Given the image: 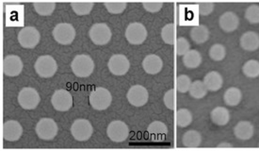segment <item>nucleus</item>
<instances>
[{
  "label": "nucleus",
  "mask_w": 259,
  "mask_h": 151,
  "mask_svg": "<svg viewBox=\"0 0 259 151\" xmlns=\"http://www.w3.org/2000/svg\"><path fill=\"white\" fill-rule=\"evenodd\" d=\"M95 62L89 55H77L72 64L71 68L73 73L78 77H88L92 75L95 70Z\"/></svg>",
  "instance_id": "nucleus-1"
},
{
  "label": "nucleus",
  "mask_w": 259,
  "mask_h": 151,
  "mask_svg": "<svg viewBox=\"0 0 259 151\" xmlns=\"http://www.w3.org/2000/svg\"><path fill=\"white\" fill-rule=\"evenodd\" d=\"M90 104L97 111H104L110 106L112 102V96L108 89L104 87L96 88L89 97Z\"/></svg>",
  "instance_id": "nucleus-2"
},
{
  "label": "nucleus",
  "mask_w": 259,
  "mask_h": 151,
  "mask_svg": "<svg viewBox=\"0 0 259 151\" xmlns=\"http://www.w3.org/2000/svg\"><path fill=\"white\" fill-rule=\"evenodd\" d=\"M35 71L38 75L44 78L52 77L58 71V64L50 55H43L37 59L34 65Z\"/></svg>",
  "instance_id": "nucleus-3"
},
{
  "label": "nucleus",
  "mask_w": 259,
  "mask_h": 151,
  "mask_svg": "<svg viewBox=\"0 0 259 151\" xmlns=\"http://www.w3.org/2000/svg\"><path fill=\"white\" fill-rule=\"evenodd\" d=\"M89 36L95 44L104 45L110 41L112 33L106 23H97L90 29Z\"/></svg>",
  "instance_id": "nucleus-4"
},
{
  "label": "nucleus",
  "mask_w": 259,
  "mask_h": 151,
  "mask_svg": "<svg viewBox=\"0 0 259 151\" xmlns=\"http://www.w3.org/2000/svg\"><path fill=\"white\" fill-rule=\"evenodd\" d=\"M53 37L56 42L61 44H70L76 38V30L72 24L60 23L53 30Z\"/></svg>",
  "instance_id": "nucleus-5"
},
{
  "label": "nucleus",
  "mask_w": 259,
  "mask_h": 151,
  "mask_svg": "<svg viewBox=\"0 0 259 151\" xmlns=\"http://www.w3.org/2000/svg\"><path fill=\"white\" fill-rule=\"evenodd\" d=\"M36 133L42 140H53L58 134V125L54 119L44 118L40 119L36 125Z\"/></svg>",
  "instance_id": "nucleus-6"
},
{
  "label": "nucleus",
  "mask_w": 259,
  "mask_h": 151,
  "mask_svg": "<svg viewBox=\"0 0 259 151\" xmlns=\"http://www.w3.org/2000/svg\"><path fill=\"white\" fill-rule=\"evenodd\" d=\"M18 103L25 110H34L39 105L41 98L36 89L32 87H25L18 94Z\"/></svg>",
  "instance_id": "nucleus-7"
},
{
  "label": "nucleus",
  "mask_w": 259,
  "mask_h": 151,
  "mask_svg": "<svg viewBox=\"0 0 259 151\" xmlns=\"http://www.w3.org/2000/svg\"><path fill=\"white\" fill-rule=\"evenodd\" d=\"M94 133V128L87 119H76L71 127L72 136L79 142L89 140Z\"/></svg>",
  "instance_id": "nucleus-8"
},
{
  "label": "nucleus",
  "mask_w": 259,
  "mask_h": 151,
  "mask_svg": "<svg viewBox=\"0 0 259 151\" xmlns=\"http://www.w3.org/2000/svg\"><path fill=\"white\" fill-rule=\"evenodd\" d=\"M147 30L145 26L139 22H133L126 31V38L129 41V43L134 45H138L144 43V41L147 38Z\"/></svg>",
  "instance_id": "nucleus-9"
},
{
  "label": "nucleus",
  "mask_w": 259,
  "mask_h": 151,
  "mask_svg": "<svg viewBox=\"0 0 259 151\" xmlns=\"http://www.w3.org/2000/svg\"><path fill=\"white\" fill-rule=\"evenodd\" d=\"M107 135L110 140L121 143L128 139L130 135V129L124 121L114 120L108 124Z\"/></svg>",
  "instance_id": "nucleus-10"
},
{
  "label": "nucleus",
  "mask_w": 259,
  "mask_h": 151,
  "mask_svg": "<svg viewBox=\"0 0 259 151\" xmlns=\"http://www.w3.org/2000/svg\"><path fill=\"white\" fill-rule=\"evenodd\" d=\"M41 40V34L34 27H25L18 33V42L24 48H34Z\"/></svg>",
  "instance_id": "nucleus-11"
},
{
  "label": "nucleus",
  "mask_w": 259,
  "mask_h": 151,
  "mask_svg": "<svg viewBox=\"0 0 259 151\" xmlns=\"http://www.w3.org/2000/svg\"><path fill=\"white\" fill-rule=\"evenodd\" d=\"M51 103L55 110L59 112H67L73 107V97L69 91L60 89L53 94Z\"/></svg>",
  "instance_id": "nucleus-12"
},
{
  "label": "nucleus",
  "mask_w": 259,
  "mask_h": 151,
  "mask_svg": "<svg viewBox=\"0 0 259 151\" xmlns=\"http://www.w3.org/2000/svg\"><path fill=\"white\" fill-rule=\"evenodd\" d=\"M127 98L130 104L135 107L144 106L149 99V94L147 89L142 85H134L130 87Z\"/></svg>",
  "instance_id": "nucleus-13"
},
{
  "label": "nucleus",
  "mask_w": 259,
  "mask_h": 151,
  "mask_svg": "<svg viewBox=\"0 0 259 151\" xmlns=\"http://www.w3.org/2000/svg\"><path fill=\"white\" fill-rule=\"evenodd\" d=\"M109 71L115 76L126 75L130 68V60L127 56L115 54L110 57L108 63Z\"/></svg>",
  "instance_id": "nucleus-14"
},
{
  "label": "nucleus",
  "mask_w": 259,
  "mask_h": 151,
  "mask_svg": "<svg viewBox=\"0 0 259 151\" xmlns=\"http://www.w3.org/2000/svg\"><path fill=\"white\" fill-rule=\"evenodd\" d=\"M23 70V62L17 55H9L3 61V72L8 76H17Z\"/></svg>",
  "instance_id": "nucleus-15"
},
{
  "label": "nucleus",
  "mask_w": 259,
  "mask_h": 151,
  "mask_svg": "<svg viewBox=\"0 0 259 151\" xmlns=\"http://www.w3.org/2000/svg\"><path fill=\"white\" fill-rule=\"evenodd\" d=\"M23 128L21 124L16 120L6 121L3 125V137L6 141L15 142L21 138Z\"/></svg>",
  "instance_id": "nucleus-16"
},
{
  "label": "nucleus",
  "mask_w": 259,
  "mask_h": 151,
  "mask_svg": "<svg viewBox=\"0 0 259 151\" xmlns=\"http://www.w3.org/2000/svg\"><path fill=\"white\" fill-rule=\"evenodd\" d=\"M219 26L225 33L235 32L239 26V18L234 11H226L219 19Z\"/></svg>",
  "instance_id": "nucleus-17"
},
{
  "label": "nucleus",
  "mask_w": 259,
  "mask_h": 151,
  "mask_svg": "<svg viewBox=\"0 0 259 151\" xmlns=\"http://www.w3.org/2000/svg\"><path fill=\"white\" fill-rule=\"evenodd\" d=\"M142 68L147 74L150 75L159 74L163 68V61L158 55H147L142 61Z\"/></svg>",
  "instance_id": "nucleus-18"
},
{
  "label": "nucleus",
  "mask_w": 259,
  "mask_h": 151,
  "mask_svg": "<svg viewBox=\"0 0 259 151\" xmlns=\"http://www.w3.org/2000/svg\"><path fill=\"white\" fill-rule=\"evenodd\" d=\"M239 44L245 51L253 52L259 48V34L256 32L249 31L243 33L239 39Z\"/></svg>",
  "instance_id": "nucleus-19"
},
{
  "label": "nucleus",
  "mask_w": 259,
  "mask_h": 151,
  "mask_svg": "<svg viewBox=\"0 0 259 151\" xmlns=\"http://www.w3.org/2000/svg\"><path fill=\"white\" fill-rule=\"evenodd\" d=\"M255 133V127L250 121H239L234 128V135L238 140L248 141Z\"/></svg>",
  "instance_id": "nucleus-20"
},
{
  "label": "nucleus",
  "mask_w": 259,
  "mask_h": 151,
  "mask_svg": "<svg viewBox=\"0 0 259 151\" xmlns=\"http://www.w3.org/2000/svg\"><path fill=\"white\" fill-rule=\"evenodd\" d=\"M147 132L150 136L152 141L155 142H162L165 139L166 135L168 134V128L162 121H154L148 126Z\"/></svg>",
  "instance_id": "nucleus-21"
},
{
  "label": "nucleus",
  "mask_w": 259,
  "mask_h": 151,
  "mask_svg": "<svg viewBox=\"0 0 259 151\" xmlns=\"http://www.w3.org/2000/svg\"><path fill=\"white\" fill-rule=\"evenodd\" d=\"M204 83L210 92H218L224 85V78L218 71H210L204 77Z\"/></svg>",
  "instance_id": "nucleus-22"
},
{
  "label": "nucleus",
  "mask_w": 259,
  "mask_h": 151,
  "mask_svg": "<svg viewBox=\"0 0 259 151\" xmlns=\"http://www.w3.org/2000/svg\"><path fill=\"white\" fill-rule=\"evenodd\" d=\"M210 118L217 126H226L230 121V112L226 107L218 106L211 111Z\"/></svg>",
  "instance_id": "nucleus-23"
},
{
  "label": "nucleus",
  "mask_w": 259,
  "mask_h": 151,
  "mask_svg": "<svg viewBox=\"0 0 259 151\" xmlns=\"http://www.w3.org/2000/svg\"><path fill=\"white\" fill-rule=\"evenodd\" d=\"M182 144L185 148L188 149L199 148L202 144V135L198 130H188L184 133Z\"/></svg>",
  "instance_id": "nucleus-24"
},
{
  "label": "nucleus",
  "mask_w": 259,
  "mask_h": 151,
  "mask_svg": "<svg viewBox=\"0 0 259 151\" xmlns=\"http://www.w3.org/2000/svg\"><path fill=\"white\" fill-rule=\"evenodd\" d=\"M242 99V93L237 87H230L224 94V101L227 106L236 107Z\"/></svg>",
  "instance_id": "nucleus-25"
},
{
  "label": "nucleus",
  "mask_w": 259,
  "mask_h": 151,
  "mask_svg": "<svg viewBox=\"0 0 259 151\" xmlns=\"http://www.w3.org/2000/svg\"><path fill=\"white\" fill-rule=\"evenodd\" d=\"M190 35L195 43L201 44L209 39V30L205 25H198L191 30Z\"/></svg>",
  "instance_id": "nucleus-26"
},
{
  "label": "nucleus",
  "mask_w": 259,
  "mask_h": 151,
  "mask_svg": "<svg viewBox=\"0 0 259 151\" xmlns=\"http://www.w3.org/2000/svg\"><path fill=\"white\" fill-rule=\"evenodd\" d=\"M203 58L196 49H191L183 56V64L188 69H196L202 64Z\"/></svg>",
  "instance_id": "nucleus-27"
},
{
  "label": "nucleus",
  "mask_w": 259,
  "mask_h": 151,
  "mask_svg": "<svg viewBox=\"0 0 259 151\" xmlns=\"http://www.w3.org/2000/svg\"><path fill=\"white\" fill-rule=\"evenodd\" d=\"M162 38L167 44L172 45L176 43V29L173 23H169L162 28Z\"/></svg>",
  "instance_id": "nucleus-28"
},
{
  "label": "nucleus",
  "mask_w": 259,
  "mask_h": 151,
  "mask_svg": "<svg viewBox=\"0 0 259 151\" xmlns=\"http://www.w3.org/2000/svg\"><path fill=\"white\" fill-rule=\"evenodd\" d=\"M193 113L188 109H180L176 113V124L179 128H187L193 123Z\"/></svg>",
  "instance_id": "nucleus-29"
},
{
  "label": "nucleus",
  "mask_w": 259,
  "mask_h": 151,
  "mask_svg": "<svg viewBox=\"0 0 259 151\" xmlns=\"http://www.w3.org/2000/svg\"><path fill=\"white\" fill-rule=\"evenodd\" d=\"M208 90L202 80H194L190 88V96L195 99H202L206 96Z\"/></svg>",
  "instance_id": "nucleus-30"
},
{
  "label": "nucleus",
  "mask_w": 259,
  "mask_h": 151,
  "mask_svg": "<svg viewBox=\"0 0 259 151\" xmlns=\"http://www.w3.org/2000/svg\"><path fill=\"white\" fill-rule=\"evenodd\" d=\"M33 7L38 14L42 16H49L53 13L56 9L55 2H34Z\"/></svg>",
  "instance_id": "nucleus-31"
},
{
  "label": "nucleus",
  "mask_w": 259,
  "mask_h": 151,
  "mask_svg": "<svg viewBox=\"0 0 259 151\" xmlns=\"http://www.w3.org/2000/svg\"><path fill=\"white\" fill-rule=\"evenodd\" d=\"M71 7L73 11L76 12L77 15L83 16L89 14L93 8L95 7L94 2H78V1H73L71 2Z\"/></svg>",
  "instance_id": "nucleus-32"
},
{
  "label": "nucleus",
  "mask_w": 259,
  "mask_h": 151,
  "mask_svg": "<svg viewBox=\"0 0 259 151\" xmlns=\"http://www.w3.org/2000/svg\"><path fill=\"white\" fill-rule=\"evenodd\" d=\"M242 72L244 76L250 78H256L259 76V62L257 60H249L243 66Z\"/></svg>",
  "instance_id": "nucleus-33"
},
{
  "label": "nucleus",
  "mask_w": 259,
  "mask_h": 151,
  "mask_svg": "<svg viewBox=\"0 0 259 151\" xmlns=\"http://www.w3.org/2000/svg\"><path fill=\"white\" fill-rule=\"evenodd\" d=\"M209 57L215 62H222L227 56V48L222 43H215L209 49Z\"/></svg>",
  "instance_id": "nucleus-34"
},
{
  "label": "nucleus",
  "mask_w": 259,
  "mask_h": 151,
  "mask_svg": "<svg viewBox=\"0 0 259 151\" xmlns=\"http://www.w3.org/2000/svg\"><path fill=\"white\" fill-rule=\"evenodd\" d=\"M246 20L253 25L259 24V4H252L245 11L244 14Z\"/></svg>",
  "instance_id": "nucleus-35"
},
{
  "label": "nucleus",
  "mask_w": 259,
  "mask_h": 151,
  "mask_svg": "<svg viewBox=\"0 0 259 151\" xmlns=\"http://www.w3.org/2000/svg\"><path fill=\"white\" fill-rule=\"evenodd\" d=\"M106 9L108 12L112 14H119L125 11L128 7L127 2L123 1H117V2H105L104 3Z\"/></svg>",
  "instance_id": "nucleus-36"
},
{
  "label": "nucleus",
  "mask_w": 259,
  "mask_h": 151,
  "mask_svg": "<svg viewBox=\"0 0 259 151\" xmlns=\"http://www.w3.org/2000/svg\"><path fill=\"white\" fill-rule=\"evenodd\" d=\"M192 79L189 76L179 75L176 78V88L177 91L180 93H187L190 91V88L192 85Z\"/></svg>",
  "instance_id": "nucleus-37"
},
{
  "label": "nucleus",
  "mask_w": 259,
  "mask_h": 151,
  "mask_svg": "<svg viewBox=\"0 0 259 151\" xmlns=\"http://www.w3.org/2000/svg\"><path fill=\"white\" fill-rule=\"evenodd\" d=\"M175 50L178 56H184L188 51L191 50V44L190 42L184 38L179 37L176 40V45H175Z\"/></svg>",
  "instance_id": "nucleus-38"
},
{
  "label": "nucleus",
  "mask_w": 259,
  "mask_h": 151,
  "mask_svg": "<svg viewBox=\"0 0 259 151\" xmlns=\"http://www.w3.org/2000/svg\"><path fill=\"white\" fill-rule=\"evenodd\" d=\"M163 101H164V104L167 108L171 111L175 110L176 107V98H175V90L174 89H170L168 90L164 97H163Z\"/></svg>",
  "instance_id": "nucleus-39"
},
{
  "label": "nucleus",
  "mask_w": 259,
  "mask_h": 151,
  "mask_svg": "<svg viewBox=\"0 0 259 151\" xmlns=\"http://www.w3.org/2000/svg\"><path fill=\"white\" fill-rule=\"evenodd\" d=\"M215 9V4L212 2H201L198 4V12L200 15L207 16Z\"/></svg>",
  "instance_id": "nucleus-40"
},
{
  "label": "nucleus",
  "mask_w": 259,
  "mask_h": 151,
  "mask_svg": "<svg viewBox=\"0 0 259 151\" xmlns=\"http://www.w3.org/2000/svg\"><path fill=\"white\" fill-rule=\"evenodd\" d=\"M142 6L145 11H149V12H158L162 10L163 3L157 2V1L156 2H143Z\"/></svg>",
  "instance_id": "nucleus-41"
},
{
  "label": "nucleus",
  "mask_w": 259,
  "mask_h": 151,
  "mask_svg": "<svg viewBox=\"0 0 259 151\" xmlns=\"http://www.w3.org/2000/svg\"><path fill=\"white\" fill-rule=\"evenodd\" d=\"M218 149H232L233 146L231 143H227V142H224V143H220L218 146H217Z\"/></svg>",
  "instance_id": "nucleus-42"
},
{
  "label": "nucleus",
  "mask_w": 259,
  "mask_h": 151,
  "mask_svg": "<svg viewBox=\"0 0 259 151\" xmlns=\"http://www.w3.org/2000/svg\"></svg>",
  "instance_id": "nucleus-43"
}]
</instances>
